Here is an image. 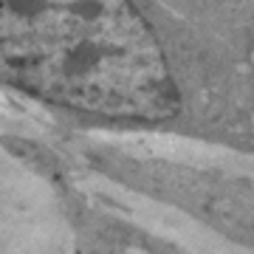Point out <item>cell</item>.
Wrapping results in <instances>:
<instances>
[{
  "label": "cell",
  "instance_id": "obj_1",
  "mask_svg": "<svg viewBox=\"0 0 254 254\" xmlns=\"http://www.w3.org/2000/svg\"><path fill=\"white\" fill-rule=\"evenodd\" d=\"M0 82L110 119H164L178 91L130 0H0Z\"/></svg>",
  "mask_w": 254,
  "mask_h": 254
}]
</instances>
